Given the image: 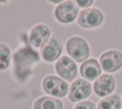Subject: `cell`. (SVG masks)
Listing matches in <instances>:
<instances>
[{
    "mask_svg": "<svg viewBox=\"0 0 122 109\" xmlns=\"http://www.w3.org/2000/svg\"><path fill=\"white\" fill-rule=\"evenodd\" d=\"M14 75L19 79L24 80L30 73L33 64L39 61L38 54L30 47H24L14 54Z\"/></svg>",
    "mask_w": 122,
    "mask_h": 109,
    "instance_id": "1",
    "label": "cell"
},
{
    "mask_svg": "<svg viewBox=\"0 0 122 109\" xmlns=\"http://www.w3.org/2000/svg\"><path fill=\"white\" fill-rule=\"evenodd\" d=\"M67 53L77 62L85 61L90 55V47L87 41L79 36H72L68 39L66 44Z\"/></svg>",
    "mask_w": 122,
    "mask_h": 109,
    "instance_id": "2",
    "label": "cell"
},
{
    "mask_svg": "<svg viewBox=\"0 0 122 109\" xmlns=\"http://www.w3.org/2000/svg\"><path fill=\"white\" fill-rule=\"evenodd\" d=\"M79 13V8L73 1H64L54 10V16L60 23L68 24L75 20Z\"/></svg>",
    "mask_w": 122,
    "mask_h": 109,
    "instance_id": "3",
    "label": "cell"
},
{
    "mask_svg": "<svg viewBox=\"0 0 122 109\" xmlns=\"http://www.w3.org/2000/svg\"><path fill=\"white\" fill-rule=\"evenodd\" d=\"M42 87L47 94L57 98L64 97L69 91L68 83L55 76H46L42 81Z\"/></svg>",
    "mask_w": 122,
    "mask_h": 109,
    "instance_id": "4",
    "label": "cell"
},
{
    "mask_svg": "<svg viewBox=\"0 0 122 109\" xmlns=\"http://www.w3.org/2000/svg\"><path fill=\"white\" fill-rule=\"evenodd\" d=\"M104 20V15L98 9H85L78 14L77 23L87 29L98 27Z\"/></svg>",
    "mask_w": 122,
    "mask_h": 109,
    "instance_id": "5",
    "label": "cell"
},
{
    "mask_svg": "<svg viewBox=\"0 0 122 109\" xmlns=\"http://www.w3.org/2000/svg\"><path fill=\"white\" fill-rule=\"evenodd\" d=\"M101 68L107 73H112L122 67V53L116 50L107 51L99 57Z\"/></svg>",
    "mask_w": 122,
    "mask_h": 109,
    "instance_id": "6",
    "label": "cell"
},
{
    "mask_svg": "<svg viewBox=\"0 0 122 109\" xmlns=\"http://www.w3.org/2000/svg\"><path fill=\"white\" fill-rule=\"evenodd\" d=\"M55 71L56 73L64 79L68 81H71L75 78L77 75V67L71 58L69 56H62L55 63Z\"/></svg>",
    "mask_w": 122,
    "mask_h": 109,
    "instance_id": "7",
    "label": "cell"
},
{
    "mask_svg": "<svg viewBox=\"0 0 122 109\" xmlns=\"http://www.w3.org/2000/svg\"><path fill=\"white\" fill-rule=\"evenodd\" d=\"M92 93V84L85 79H77L72 82L71 88L69 90V99L72 102L80 101L87 97H89Z\"/></svg>",
    "mask_w": 122,
    "mask_h": 109,
    "instance_id": "8",
    "label": "cell"
},
{
    "mask_svg": "<svg viewBox=\"0 0 122 109\" xmlns=\"http://www.w3.org/2000/svg\"><path fill=\"white\" fill-rule=\"evenodd\" d=\"M51 30L44 24H37L34 26L29 34V41L34 48H42L49 40L51 36Z\"/></svg>",
    "mask_w": 122,
    "mask_h": 109,
    "instance_id": "9",
    "label": "cell"
},
{
    "mask_svg": "<svg viewBox=\"0 0 122 109\" xmlns=\"http://www.w3.org/2000/svg\"><path fill=\"white\" fill-rule=\"evenodd\" d=\"M42 57L45 61L51 62L57 59L62 53V42L58 37L51 38L41 48Z\"/></svg>",
    "mask_w": 122,
    "mask_h": 109,
    "instance_id": "10",
    "label": "cell"
},
{
    "mask_svg": "<svg viewBox=\"0 0 122 109\" xmlns=\"http://www.w3.org/2000/svg\"><path fill=\"white\" fill-rule=\"evenodd\" d=\"M115 86V79L112 75H102L93 83V91L98 97L111 95Z\"/></svg>",
    "mask_w": 122,
    "mask_h": 109,
    "instance_id": "11",
    "label": "cell"
},
{
    "mask_svg": "<svg viewBox=\"0 0 122 109\" xmlns=\"http://www.w3.org/2000/svg\"><path fill=\"white\" fill-rule=\"evenodd\" d=\"M80 74L87 80H95L101 74V67L99 63L93 59H88L82 63L80 66Z\"/></svg>",
    "mask_w": 122,
    "mask_h": 109,
    "instance_id": "12",
    "label": "cell"
},
{
    "mask_svg": "<svg viewBox=\"0 0 122 109\" xmlns=\"http://www.w3.org/2000/svg\"><path fill=\"white\" fill-rule=\"evenodd\" d=\"M33 109H63V103L55 98L41 97L34 101Z\"/></svg>",
    "mask_w": 122,
    "mask_h": 109,
    "instance_id": "13",
    "label": "cell"
},
{
    "mask_svg": "<svg viewBox=\"0 0 122 109\" xmlns=\"http://www.w3.org/2000/svg\"><path fill=\"white\" fill-rule=\"evenodd\" d=\"M121 98L118 95L112 94L109 97L103 98L97 105V109H120Z\"/></svg>",
    "mask_w": 122,
    "mask_h": 109,
    "instance_id": "14",
    "label": "cell"
},
{
    "mask_svg": "<svg viewBox=\"0 0 122 109\" xmlns=\"http://www.w3.org/2000/svg\"><path fill=\"white\" fill-rule=\"evenodd\" d=\"M10 50L5 44H0V71L6 70L10 64Z\"/></svg>",
    "mask_w": 122,
    "mask_h": 109,
    "instance_id": "15",
    "label": "cell"
},
{
    "mask_svg": "<svg viewBox=\"0 0 122 109\" xmlns=\"http://www.w3.org/2000/svg\"><path fill=\"white\" fill-rule=\"evenodd\" d=\"M73 109H96V107L92 101L85 100V101H80L79 103H77Z\"/></svg>",
    "mask_w": 122,
    "mask_h": 109,
    "instance_id": "16",
    "label": "cell"
},
{
    "mask_svg": "<svg viewBox=\"0 0 122 109\" xmlns=\"http://www.w3.org/2000/svg\"><path fill=\"white\" fill-rule=\"evenodd\" d=\"M76 3L78 4L79 7L81 8H87L89 6H91L92 4V0H86V1H82V0H77Z\"/></svg>",
    "mask_w": 122,
    "mask_h": 109,
    "instance_id": "17",
    "label": "cell"
}]
</instances>
